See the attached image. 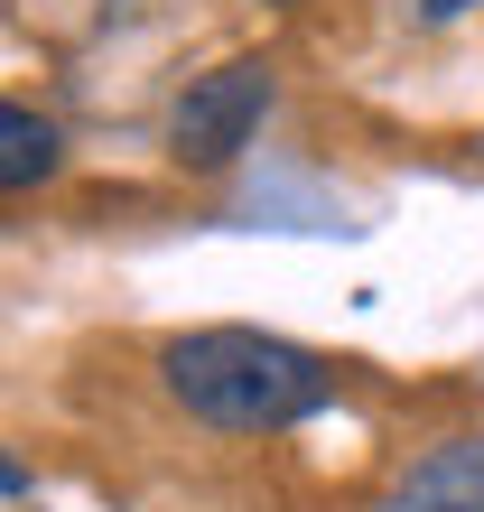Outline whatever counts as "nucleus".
<instances>
[{"label":"nucleus","mask_w":484,"mask_h":512,"mask_svg":"<svg viewBox=\"0 0 484 512\" xmlns=\"http://www.w3.org/2000/svg\"><path fill=\"white\" fill-rule=\"evenodd\" d=\"M159 382H168V401L187 419H205L224 438H280V429L317 419L345 391V373L317 345H289L270 326H196V336H168Z\"/></svg>","instance_id":"f257e3e1"},{"label":"nucleus","mask_w":484,"mask_h":512,"mask_svg":"<svg viewBox=\"0 0 484 512\" xmlns=\"http://www.w3.org/2000/svg\"><path fill=\"white\" fill-rule=\"evenodd\" d=\"M261 112H270V66H261V56H224V66H215V75H196L187 94H177V112H168V149H177V168H196V177L233 168L242 149H252Z\"/></svg>","instance_id":"f03ea898"},{"label":"nucleus","mask_w":484,"mask_h":512,"mask_svg":"<svg viewBox=\"0 0 484 512\" xmlns=\"http://www.w3.org/2000/svg\"><path fill=\"white\" fill-rule=\"evenodd\" d=\"M382 512H484V429H457L429 457H410Z\"/></svg>","instance_id":"7ed1b4c3"},{"label":"nucleus","mask_w":484,"mask_h":512,"mask_svg":"<svg viewBox=\"0 0 484 512\" xmlns=\"http://www.w3.org/2000/svg\"><path fill=\"white\" fill-rule=\"evenodd\" d=\"M56 168H66V140H56V122H47V112H28V103H0V196L47 187Z\"/></svg>","instance_id":"20e7f679"},{"label":"nucleus","mask_w":484,"mask_h":512,"mask_svg":"<svg viewBox=\"0 0 484 512\" xmlns=\"http://www.w3.org/2000/svg\"><path fill=\"white\" fill-rule=\"evenodd\" d=\"M466 10H484V0H419V19H429V28H457Z\"/></svg>","instance_id":"39448f33"},{"label":"nucleus","mask_w":484,"mask_h":512,"mask_svg":"<svg viewBox=\"0 0 484 512\" xmlns=\"http://www.w3.org/2000/svg\"><path fill=\"white\" fill-rule=\"evenodd\" d=\"M19 485H28V475H19V466H0V494H19Z\"/></svg>","instance_id":"423d86ee"}]
</instances>
